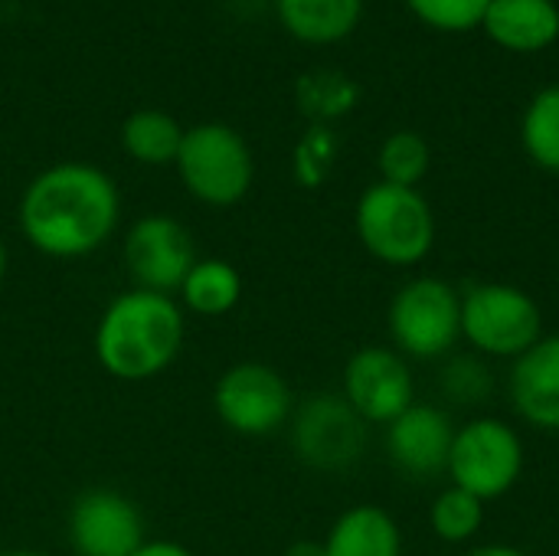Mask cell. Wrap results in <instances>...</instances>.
I'll use <instances>...</instances> for the list:
<instances>
[{"label": "cell", "mask_w": 559, "mask_h": 556, "mask_svg": "<svg viewBox=\"0 0 559 556\" xmlns=\"http://www.w3.org/2000/svg\"><path fill=\"white\" fill-rule=\"evenodd\" d=\"M121 216L115 180L82 161L36 174L20 197V229L49 259H82L105 246Z\"/></svg>", "instance_id": "cell-1"}, {"label": "cell", "mask_w": 559, "mask_h": 556, "mask_svg": "<svg viewBox=\"0 0 559 556\" xmlns=\"http://www.w3.org/2000/svg\"><path fill=\"white\" fill-rule=\"evenodd\" d=\"M187 321L174 295L124 292L98 318L95 357L115 380L141 383L164 374L183 347Z\"/></svg>", "instance_id": "cell-2"}, {"label": "cell", "mask_w": 559, "mask_h": 556, "mask_svg": "<svg viewBox=\"0 0 559 556\" xmlns=\"http://www.w3.org/2000/svg\"><path fill=\"white\" fill-rule=\"evenodd\" d=\"M360 246L383 265H419L436 246V213L419 187L370 184L354 210Z\"/></svg>", "instance_id": "cell-3"}, {"label": "cell", "mask_w": 559, "mask_h": 556, "mask_svg": "<svg viewBox=\"0 0 559 556\" xmlns=\"http://www.w3.org/2000/svg\"><path fill=\"white\" fill-rule=\"evenodd\" d=\"M544 338V311L531 292L511 282H478L462 292V341L475 354L518 360Z\"/></svg>", "instance_id": "cell-4"}, {"label": "cell", "mask_w": 559, "mask_h": 556, "mask_svg": "<svg viewBox=\"0 0 559 556\" xmlns=\"http://www.w3.org/2000/svg\"><path fill=\"white\" fill-rule=\"evenodd\" d=\"M386 328L403 357H445L462 341V292L439 275L409 279L390 301Z\"/></svg>", "instance_id": "cell-5"}, {"label": "cell", "mask_w": 559, "mask_h": 556, "mask_svg": "<svg viewBox=\"0 0 559 556\" xmlns=\"http://www.w3.org/2000/svg\"><path fill=\"white\" fill-rule=\"evenodd\" d=\"M174 167L190 197L206 206L239 203L255 177V161L246 138L223 121H203L187 128Z\"/></svg>", "instance_id": "cell-6"}, {"label": "cell", "mask_w": 559, "mask_h": 556, "mask_svg": "<svg viewBox=\"0 0 559 556\" xmlns=\"http://www.w3.org/2000/svg\"><path fill=\"white\" fill-rule=\"evenodd\" d=\"M445 475L455 488L481 498L485 505L508 495L524 475V442L518 429L498 416H478L459 426Z\"/></svg>", "instance_id": "cell-7"}, {"label": "cell", "mask_w": 559, "mask_h": 556, "mask_svg": "<svg viewBox=\"0 0 559 556\" xmlns=\"http://www.w3.org/2000/svg\"><path fill=\"white\" fill-rule=\"evenodd\" d=\"M213 410L219 423L239 436H272L292 419L295 400L288 380L275 367L242 360L216 380Z\"/></svg>", "instance_id": "cell-8"}, {"label": "cell", "mask_w": 559, "mask_h": 556, "mask_svg": "<svg viewBox=\"0 0 559 556\" xmlns=\"http://www.w3.org/2000/svg\"><path fill=\"white\" fill-rule=\"evenodd\" d=\"M292 449L314 472H344L367 449V423L341 393H314L292 413Z\"/></svg>", "instance_id": "cell-9"}, {"label": "cell", "mask_w": 559, "mask_h": 556, "mask_svg": "<svg viewBox=\"0 0 559 556\" xmlns=\"http://www.w3.org/2000/svg\"><path fill=\"white\" fill-rule=\"evenodd\" d=\"M341 397L367 426H390L416 403V380L393 347H360L344 364Z\"/></svg>", "instance_id": "cell-10"}, {"label": "cell", "mask_w": 559, "mask_h": 556, "mask_svg": "<svg viewBox=\"0 0 559 556\" xmlns=\"http://www.w3.org/2000/svg\"><path fill=\"white\" fill-rule=\"evenodd\" d=\"M193 262H197V252H193V239L187 226L167 213L141 216L124 239L128 275L144 292H157V295L180 292Z\"/></svg>", "instance_id": "cell-11"}, {"label": "cell", "mask_w": 559, "mask_h": 556, "mask_svg": "<svg viewBox=\"0 0 559 556\" xmlns=\"http://www.w3.org/2000/svg\"><path fill=\"white\" fill-rule=\"evenodd\" d=\"M69 544L79 556H131L144 544V521L131 498L92 488L72 501Z\"/></svg>", "instance_id": "cell-12"}, {"label": "cell", "mask_w": 559, "mask_h": 556, "mask_svg": "<svg viewBox=\"0 0 559 556\" xmlns=\"http://www.w3.org/2000/svg\"><path fill=\"white\" fill-rule=\"evenodd\" d=\"M455 426L445 410L413 403L386 426V452L393 465L409 478H432L449 469Z\"/></svg>", "instance_id": "cell-13"}, {"label": "cell", "mask_w": 559, "mask_h": 556, "mask_svg": "<svg viewBox=\"0 0 559 556\" xmlns=\"http://www.w3.org/2000/svg\"><path fill=\"white\" fill-rule=\"evenodd\" d=\"M508 393L527 426L559 433V334H544L527 354L511 360Z\"/></svg>", "instance_id": "cell-14"}, {"label": "cell", "mask_w": 559, "mask_h": 556, "mask_svg": "<svg viewBox=\"0 0 559 556\" xmlns=\"http://www.w3.org/2000/svg\"><path fill=\"white\" fill-rule=\"evenodd\" d=\"M481 29L508 52H544L559 39L557 0H491Z\"/></svg>", "instance_id": "cell-15"}, {"label": "cell", "mask_w": 559, "mask_h": 556, "mask_svg": "<svg viewBox=\"0 0 559 556\" xmlns=\"http://www.w3.org/2000/svg\"><path fill=\"white\" fill-rule=\"evenodd\" d=\"M321 544L324 556H403V534L396 518L377 505L347 508Z\"/></svg>", "instance_id": "cell-16"}, {"label": "cell", "mask_w": 559, "mask_h": 556, "mask_svg": "<svg viewBox=\"0 0 559 556\" xmlns=\"http://www.w3.org/2000/svg\"><path fill=\"white\" fill-rule=\"evenodd\" d=\"M275 13L298 43L331 46L357 29L364 0H275Z\"/></svg>", "instance_id": "cell-17"}, {"label": "cell", "mask_w": 559, "mask_h": 556, "mask_svg": "<svg viewBox=\"0 0 559 556\" xmlns=\"http://www.w3.org/2000/svg\"><path fill=\"white\" fill-rule=\"evenodd\" d=\"M177 295L187 311L200 318H223L242 298V275L226 259H197Z\"/></svg>", "instance_id": "cell-18"}, {"label": "cell", "mask_w": 559, "mask_h": 556, "mask_svg": "<svg viewBox=\"0 0 559 556\" xmlns=\"http://www.w3.org/2000/svg\"><path fill=\"white\" fill-rule=\"evenodd\" d=\"M183 131L180 121L160 108H141L131 111L121 125V147L131 161L144 164V167H164L174 164L183 144Z\"/></svg>", "instance_id": "cell-19"}, {"label": "cell", "mask_w": 559, "mask_h": 556, "mask_svg": "<svg viewBox=\"0 0 559 556\" xmlns=\"http://www.w3.org/2000/svg\"><path fill=\"white\" fill-rule=\"evenodd\" d=\"M524 154L547 174H559V82L540 88L521 118Z\"/></svg>", "instance_id": "cell-20"}, {"label": "cell", "mask_w": 559, "mask_h": 556, "mask_svg": "<svg viewBox=\"0 0 559 556\" xmlns=\"http://www.w3.org/2000/svg\"><path fill=\"white\" fill-rule=\"evenodd\" d=\"M377 167L383 184L419 187L432 167V147L419 131H393L377 151Z\"/></svg>", "instance_id": "cell-21"}, {"label": "cell", "mask_w": 559, "mask_h": 556, "mask_svg": "<svg viewBox=\"0 0 559 556\" xmlns=\"http://www.w3.org/2000/svg\"><path fill=\"white\" fill-rule=\"evenodd\" d=\"M429 528L442 544H468L485 528V501L449 485L429 508Z\"/></svg>", "instance_id": "cell-22"}, {"label": "cell", "mask_w": 559, "mask_h": 556, "mask_svg": "<svg viewBox=\"0 0 559 556\" xmlns=\"http://www.w3.org/2000/svg\"><path fill=\"white\" fill-rule=\"evenodd\" d=\"M301 108L314 118V125H328L331 118L347 115L357 105V85L347 75H308L298 85Z\"/></svg>", "instance_id": "cell-23"}, {"label": "cell", "mask_w": 559, "mask_h": 556, "mask_svg": "<svg viewBox=\"0 0 559 556\" xmlns=\"http://www.w3.org/2000/svg\"><path fill=\"white\" fill-rule=\"evenodd\" d=\"M334 157H337V134L331 131V125L311 121V128L295 144V157H292L295 180L308 190L321 187L334 167Z\"/></svg>", "instance_id": "cell-24"}, {"label": "cell", "mask_w": 559, "mask_h": 556, "mask_svg": "<svg viewBox=\"0 0 559 556\" xmlns=\"http://www.w3.org/2000/svg\"><path fill=\"white\" fill-rule=\"evenodd\" d=\"M491 0H406L409 13L436 33H472L481 26Z\"/></svg>", "instance_id": "cell-25"}, {"label": "cell", "mask_w": 559, "mask_h": 556, "mask_svg": "<svg viewBox=\"0 0 559 556\" xmlns=\"http://www.w3.org/2000/svg\"><path fill=\"white\" fill-rule=\"evenodd\" d=\"M442 387L455 403H478L491 390V377L488 367L478 364L475 357H459L445 367Z\"/></svg>", "instance_id": "cell-26"}, {"label": "cell", "mask_w": 559, "mask_h": 556, "mask_svg": "<svg viewBox=\"0 0 559 556\" xmlns=\"http://www.w3.org/2000/svg\"><path fill=\"white\" fill-rule=\"evenodd\" d=\"M131 556H193L187 547L174 544V541H144Z\"/></svg>", "instance_id": "cell-27"}, {"label": "cell", "mask_w": 559, "mask_h": 556, "mask_svg": "<svg viewBox=\"0 0 559 556\" xmlns=\"http://www.w3.org/2000/svg\"><path fill=\"white\" fill-rule=\"evenodd\" d=\"M465 556H531L527 551L514 547V544H481V547H472Z\"/></svg>", "instance_id": "cell-28"}, {"label": "cell", "mask_w": 559, "mask_h": 556, "mask_svg": "<svg viewBox=\"0 0 559 556\" xmlns=\"http://www.w3.org/2000/svg\"><path fill=\"white\" fill-rule=\"evenodd\" d=\"M285 556H324V544L321 541H295V544H288Z\"/></svg>", "instance_id": "cell-29"}, {"label": "cell", "mask_w": 559, "mask_h": 556, "mask_svg": "<svg viewBox=\"0 0 559 556\" xmlns=\"http://www.w3.org/2000/svg\"><path fill=\"white\" fill-rule=\"evenodd\" d=\"M3 275H7V246L0 242V282H3Z\"/></svg>", "instance_id": "cell-30"}, {"label": "cell", "mask_w": 559, "mask_h": 556, "mask_svg": "<svg viewBox=\"0 0 559 556\" xmlns=\"http://www.w3.org/2000/svg\"><path fill=\"white\" fill-rule=\"evenodd\" d=\"M0 556H46V554H39V551H7V554H0Z\"/></svg>", "instance_id": "cell-31"}]
</instances>
